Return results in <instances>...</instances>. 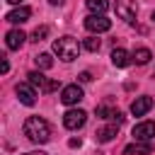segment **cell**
I'll return each mask as SVG.
<instances>
[{
  "instance_id": "cell-1",
  "label": "cell",
  "mask_w": 155,
  "mask_h": 155,
  "mask_svg": "<svg viewBox=\"0 0 155 155\" xmlns=\"http://www.w3.org/2000/svg\"><path fill=\"white\" fill-rule=\"evenodd\" d=\"M24 136H27L31 143L41 145V143H46V140L51 138V126H48V121L41 119V116H29V119L24 121Z\"/></svg>"
},
{
  "instance_id": "cell-2",
  "label": "cell",
  "mask_w": 155,
  "mask_h": 155,
  "mask_svg": "<svg viewBox=\"0 0 155 155\" xmlns=\"http://www.w3.org/2000/svg\"><path fill=\"white\" fill-rule=\"evenodd\" d=\"M53 53H56L61 61L70 63V61L78 58V53H80V44H78L75 36H61V39L53 41Z\"/></svg>"
},
{
  "instance_id": "cell-3",
  "label": "cell",
  "mask_w": 155,
  "mask_h": 155,
  "mask_svg": "<svg viewBox=\"0 0 155 155\" xmlns=\"http://www.w3.org/2000/svg\"><path fill=\"white\" fill-rule=\"evenodd\" d=\"M85 29L92 34H102L111 29V19H107L104 15H87L85 17Z\"/></svg>"
},
{
  "instance_id": "cell-4",
  "label": "cell",
  "mask_w": 155,
  "mask_h": 155,
  "mask_svg": "<svg viewBox=\"0 0 155 155\" xmlns=\"http://www.w3.org/2000/svg\"><path fill=\"white\" fill-rule=\"evenodd\" d=\"M85 121H87V114H85L82 109H68V111L63 114V126H65L68 131H78V128H82Z\"/></svg>"
},
{
  "instance_id": "cell-5",
  "label": "cell",
  "mask_w": 155,
  "mask_h": 155,
  "mask_svg": "<svg viewBox=\"0 0 155 155\" xmlns=\"http://www.w3.org/2000/svg\"><path fill=\"white\" fill-rule=\"evenodd\" d=\"M114 10H116V17L124 19V22H133L136 15H138L136 0H116L114 2Z\"/></svg>"
},
{
  "instance_id": "cell-6",
  "label": "cell",
  "mask_w": 155,
  "mask_h": 155,
  "mask_svg": "<svg viewBox=\"0 0 155 155\" xmlns=\"http://www.w3.org/2000/svg\"><path fill=\"white\" fill-rule=\"evenodd\" d=\"M15 92H17V97H19L22 104H27V107H34L36 104V90H34L31 82H19L15 87Z\"/></svg>"
},
{
  "instance_id": "cell-7",
  "label": "cell",
  "mask_w": 155,
  "mask_h": 155,
  "mask_svg": "<svg viewBox=\"0 0 155 155\" xmlns=\"http://www.w3.org/2000/svg\"><path fill=\"white\" fill-rule=\"evenodd\" d=\"M82 97H85V94H82V87H80V85H65V87L61 90V102L68 104V107L78 104Z\"/></svg>"
},
{
  "instance_id": "cell-8",
  "label": "cell",
  "mask_w": 155,
  "mask_h": 155,
  "mask_svg": "<svg viewBox=\"0 0 155 155\" xmlns=\"http://www.w3.org/2000/svg\"><path fill=\"white\" fill-rule=\"evenodd\" d=\"M155 138V124L153 121H140L133 126V140H153Z\"/></svg>"
},
{
  "instance_id": "cell-9",
  "label": "cell",
  "mask_w": 155,
  "mask_h": 155,
  "mask_svg": "<svg viewBox=\"0 0 155 155\" xmlns=\"http://www.w3.org/2000/svg\"><path fill=\"white\" fill-rule=\"evenodd\" d=\"M150 109H153V97H148V94L136 97V99L131 102V114H133V116H143V114H148Z\"/></svg>"
},
{
  "instance_id": "cell-10",
  "label": "cell",
  "mask_w": 155,
  "mask_h": 155,
  "mask_svg": "<svg viewBox=\"0 0 155 155\" xmlns=\"http://www.w3.org/2000/svg\"><path fill=\"white\" fill-rule=\"evenodd\" d=\"M31 17V10L27 7V5H19V7H15V10H10L7 15H5V19L10 22V24H22V22H27Z\"/></svg>"
},
{
  "instance_id": "cell-11",
  "label": "cell",
  "mask_w": 155,
  "mask_h": 155,
  "mask_svg": "<svg viewBox=\"0 0 155 155\" xmlns=\"http://www.w3.org/2000/svg\"><path fill=\"white\" fill-rule=\"evenodd\" d=\"M24 39H27V34H24L22 29H10V31L5 34V44H7V48H10V51H17V48H22Z\"/></svg>"
},
{
  "instance_id": "cell-12",
  "label": "cell",
  "mask_w": 155,
  "mask_h": 155,
  "mask_svg": "<svg viewBox=\"0 0 155 155\" xmlns=\"http://www.w3.org/2000/svg\"><path fill=\"white\" fill-rule=\"evenodd\" d=\"M124 153H126V155H133V153H136V155H150V153H153V143H150V140H133L131 145L124 148Z\"/></svg>"
},
{
  "instance_id": "cell-13",
  "label": "cell",
  "mask_w": 155,
  "mask_h": 155,
  "mask_svg": "<svg viewBox=\"0 0 155 155\" xmlns=\"http://www.w3.org/2000/svg\"><path fill=\"white\" fill-rule=\"evenodd\" d=\"M116 133H119V124H109V126L97 128L94 138H97L99 143H109V140H114V136H116Z\"/></svg>"
},
{
  "instance_id": "cell-14",
  "label": "cell",
  "mask_w": 155,
  "mask_h": 155,
  "mask_svg": "<svg viewBox=\"0 0 155 155\" xmlns=\"http://www.w3.org/2000/svg\"><path fill=\"white\" fill-rule=\"evenodd\" d=\"M131 58H133V56H128V51H124V48H114V51H111V63H114L116 68H126V65L131 63Z\"/></svg>"
},
{
  "instance_id": "cell-15",
  "label": "cell",
  "mask_w": 155,
  "mask_h": 155,
  "mask_svg": "<svg viewBox=\"0 0 155 155\" xmlns=\"http://www.w3.org/2000/svg\"><path fill=\"white\" fill-rule=\"evenodd\" d=\"M27 78H29V82H31L34 87H39L41 92H44V90H46V85H48V78H46V75H44L41 70H31V73H29Z\"/></svg>"
},
{
  "instance_id": "cell-16",
  "label": "cell",
  "mask_w": 155,
  "mask_h": 155,
  "mask_svg": "<svg viewBox=\"0 0 155 155\" xmlns=\"http://www.w3.org/2000/svg\"><path fill=\"white\" fill-rule=\"evenodd\" d=\"M85 5L90 10V15H104L109 10V0H87Z\"/></svg>"
},
{
  "instance_id": "cell-17",
  "label": "cell",
  "mask_w": 155,
  "mask_h": 155,
  "mask_svg": "<svg viewBox=\"0 0 155 155\" xmlns=\"http://www.w3.org/2000/svg\"><path fill=\"white\" fill-rule=\"evenodd\" d=\"M150 58H153V53H150V48H145V46H138V48L133 51V61H136L138 65H145Z\"/></svg>"
},
{
  "instance_id": "cell-18",
  "label": "cell",
  "mask_w": 155,
  "mask_h": 155,
  "mask_svg": "<svg viewBox=\"0 0 155 155\" xmlns=\"http://www.w3.org/2000/svg\"><path fill=\"white\" fill-rule=\"evenodd\" d=\"M34 61H36V65H39L41 70H48V68L53 65V58H51V53H39Z\"/></svg>"
},
{
  "instance_id": "cell-19",
  "label": "cell",
  "mask_w": 155,
  "mask_h": 155,
  "mask_svg": "<svg viewBox=\"0 0 155 155\" xmlns=\"http://www.w3.org/2000/svg\"><path fill=\"white\" fill-rule=\"evenodd\" d=\"M48 31H51V29H48L46 24H41V27H36V29H34V34H31V41H44V39L48 36Z\"/></svg>"
},
{
  "instance_id": "cell-20",
  "label": "cell",
  "mask_w": 155,
  "mask_h": 155,
  "mask_svg": "<svg viewBox=\"0 0 155 155\" xmlns=\"http://www.w3.org/2000/svg\"><path fill=\"white\" fill-rule=\"evenodd\" d=\"M82 46H85L87 51H92V53H94V51H99V46H102V41H99L97 36H87V39L82 41Z\"/></svg>"
},
{
  "instance_id": "cell-21",
  "label": "cell",
  "mask_w": 155,
  "mask_h": 155,
  "mask_svg": "<svg viewBox=\"0 0 155 155\" xmlns=\"http://www.w3.org/2000/svg\"><path fill=\"white\" fill-rule=\"evenodd\" d=\"M111 111H114V109H111V107H107V104L97 107V116H99V119H109V116H111Z\"/></svg>"
},
{
  "instance_id": "cell-22",
  "label": "cell",
  "mask_w": 155,
  "mask_h": 155,
  "mask_svg": "<svg viewBox=\"0 0 155 155\" xmlns=\"http://www.w3.org/2000/svg\"><path fill=\"white\" fill-rule=\"evenodd\" d=\"M109 119H111V124H119V126H121V124H124V119H126V116H124V114H121V111H119V109H114V111H111V116H109Z\"/></svg>"
},
{
  "instance_id": "cell-23",
  "label": "cell",
  "mask_w": 155,
  "mask_h": 155,
  "mask_svg": "<svg viewBox=\"0 0 155 155\" xmlns=\"http://www.w3.org/2000/svg\"><path fill=\"white\" fill-rule=\"evenodd\" d=\"M7 70H10V63H7V58H5V56H0V73L5 75Z\"/></svg>"
},
{
  "instance_id": "cell-24",
  "label": "cell",
  "mask_w": 155,
  "mask_h": 155,
  "mask_svg": "<svg viewBox=\"0 0 155 155\" xmlns=\"http://www.w3.org/2000/svg\"><path fill=\"white\" fill-rule=\"evenodd\" d=\"M78 80H80V82H90V80H92V75H90L87 70H82V73L78 75Z\"/></svg>"
},
{
  "instance_id": "cell-25",
  "label": "cell",
  "mask_w": 155,
  "mask_h": 155,
  "mask_svg": "<svg viewBox=\"0 0 155 155\" xmlns=\"http://www.w3.org/2000/svg\"><path fill=\"white\" fill-rule=\"evenodd\" d=\"M68 145H70V148H80V138H70Z\"/></svg>"
},
{
  "instance_id": "cell-26",
  "label": "cell",
  "mask_w": 155,
  "mask_h": 155,
  "mask_svg": "<svg viewBox=\"0 0 155 155\" xmlns=\"http://www.w3.org/2000/svg\"><path fill=\"white\" fill-rule=\"evenodd\" d=\"M48 2H51V5H63L65 0H48Z\"/></svg>"
},
{
  "instance_id": "cell-27",
  "label": "cell",
  "mask_w": 155,
  "mask_h": 155,
  "mask_svg": "<svg viewBox=\"0 0 155 155\" xmlns=\"http://www.w3.org/2000/svg\"><path fill=\"white\" fill-rule=\"evenodd\" d=\"M24 155H46V153H41V150H34V153H24Z\"/></svg>"
},
{
  "instance_id": "cell-28",
  "label": "cell",
  "mask_w": 155,
  "mask_h": 155,
  "mask_svg": "<svg viewBox=\"0 0 155 155\" xmlns=\"http://www.w3.org/2000/svg\"><path fill=\"white\" fill-rule=\"evenodd\" d=\"M7 2H12V5H19V2H22V0H7Z\"/></svg>"
},
{
  "instance_id": "cell-29",
  "label": "cell",
  "mask_w": 155,
  "mask_h": 155,
  "mask_svg": "<svg viewBox=\"0 0 155 155\" xmlns=\"http://www.w3.org/2000/svg\"><path fill=\"white\" fill-rule=\"evenodd\" d=\"M153 22H155V12H153Z\"/></svg>"
}]
</instances>
